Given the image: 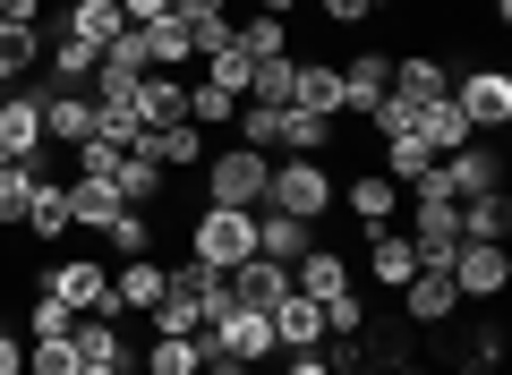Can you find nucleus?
I'll list each match as a JSON object with an SVG mask.
<instances>
[{"label":"nucleus","mask_w":512,"mask_h":375,"mask_svg":"<svg viewBox=\"0 0 512 375\" xmlns=\"http://www.w3.org/2000/svg\"><path fill=\"white\" fill-rule=\"evenodd\" d=\"M376 145H384V162H376V171L393 179V188H419V179L436 171V154L419 145V128H402V137H376Z\"/></svg>","instance_id":"nucleus-29"},{"label":"nucleus","mask_w":512,"mask_h":375,"mask_svg":"<svg viewBox=\"0 0 512 375\" xmlns=\"http://www.w3.org/2000/svg\"><path fill=\"white\" fill-rule=\"evenodd\" d=\"M137 35H146V69H171V77H180L188 60H197V52H188V26H180V18H154V26H137Z\"/></svg>","instance_id":"nucleus-35"},{"label":"nucleus","mask_w":512,"mask_h":375,"mask_svg":"<svg viewBox=\"0 0 512 375\" xmlns=\"http://www.w3.org/2000/svg\"><path fill=\"white\" fill-rule=\"evenodd\" d=\"M137 367H146V375H197V367H205V341H197V333H146Z\"/></svg>","instance_id":"nucleus-27"},{"label":"nucleus","mask_w":512,"mask_h":375,"mask_svg":"<svg viewBox=\"0 0 512 375\" xmlns=\"http://www.w3.org/2000/svg\"><path fill=\"white\" fill-rule=\"evenodd\" d=\"M333 128H342V120H316V111L282 103V154H325V145H333Z\"/></svg>","instance_id":"nucleus-37"},{"label":"nucleus","mask_w":512,"mask_h":375,"mask_svg":"<svg viewBox=\"0 0 512 375\" xmlns=\"http://www.w3.org/2000/svg\"><path fill=\"white\" fill-rule=\"evenodd\" d=\"M35 290H52V299L77 307V316H120V307H111V265L103 256H43Z\"/></svg>","instance_id":"nucleus-2"},{"label":"nucleus","mask_w":512,"mask_h":375,"mask_svg":"<svg viewBox=\"0 0 512 375\" xmlns=\"http://www.w3.org/2000/svg\"><path fill=\"white\" fill-rule=\"evenodd\" d=\"M316 248V222H291V214H256V256L265 265H299Z\"/></svg>","instance_id":"nucleus-25"},{"label":"nucleus","mask_w":512,"mask_h":375,"mask_svg":"<svg viewBox=\"0 0 512 375\" xmlns=\"http://www.w3.org/2000/svg\"><path fill=\"white\" fill-rule=\"evenodd\" d=\"M367 299L359 290H342V299H325V341H350V350H367Z\"/></svg>","instance_id":"nucleus-39"},{"label":"nucleus","mask_w":512,"mask_h":375,"mask_svg":"<svg viewBox=\"0 0 512 375\" xmlns=\"http://www.w3.org/2000/svg\"><path fill=\"white\" fill-rule=\"evenodd\" d=\"M0 18L9 26H43V0H0Z\"/></svg>","instance_id":"nucleus-47"},{"label":"nucleus","mask_w":512,"mask_h":375,"mask_svg":"<svg viewBox=\"0 0 512 375\" xmlns=\"http://www.w3.org/2000/svg\"><path fill=\"white\" fill-rule=\"evenodd\" d=\"M111 214H128L111 179H69V231H94V239H103Z\"/></svg>","instance_id":"nucleus-24"},{"label":"nucleus","mask_w":512,"mask_h":375,"mask_svg":"<svg viewBox=\"0 0 512 375\" xmlns=\"http://www.w3.org/2000/svg\"><path fill=\"white\" fill-rule=\"evenodd\" d=\"M0 375H26V333L18 324H0Z\"/></svg>","instance_id":"nucleus-45"},{"label":"nucleus","mask_w":512,"mask_h":375,"mask_svg":"<svg viewBox=\"0 0 512 375\" xmlns=\"http://www.w3.org/2000/svg\"><path fill=\"white\" fill-rule=\"evenodd\" d=\"M0 324H9V316H0Z\"/></svg>","instance_id":"nucleus-55"},{"label":"nucleus","mask_w":512,"mask_h":375,"mask_svg":"<svg viewBox=\"0 0 512 375\" xmlns=\"http://www.w3.org/2000/svg\"><path fill=\"white\" fill-rule=\"evenodd\" d=\"M239 137L231 145H256V154H282V103H239Z\"/></svg>","instance_id":"nucleus-38"},{"label":"nucleus","mask_w":512,"mask_h":375,"mask_svg":"<svg viewBox=\"0 0 512 375\" xmlns=\"http://www.w3.org/2000/svg\"><path fill=\"white\" fill-rule=\"evenodd\" d=\"M146 154L163 162V171H197L214 145H205V128H188V120H171V128H146Z\"/></svg>","instance_id":"nucleus-28"},{"label":"nucleus","mask_w":512,"mask_h":375,"mask_svg":"<svg viewBox=\"0 0 512 375\" xmlns=\"http://www.w3.org/2000/svg\"><path fill=\"white\" fill-rule=\"evenodd\" d=\"M197 171H205V205H239V214H256V205H265V171H274V154L222 145V154H205Z\"/></svg>","instance_id":"nucleus-3"},{"label":"nucleus","mask_w":512,"mask_h":375,"mask_svg":"<svg viewBox=\"0 0 512 375\" xmlns=\"http://www.w3.org/2000/svg\"><path fill=\"white\" fill-rule=\"evenodd\" d=\"M154 333H205V307L188 299L180 282H171V290H163V307H154Z\"/></svg>","instance_id":"nucleus-43"},{"label":"nucleus","mask_w":512,"mask_h":375,"mask_svg":"<svg viewBox=\"0 0 512 375\" xmlns=\"http://www.w3.org/2000/svg\"><path fill=\"white\" fill-rule=\"evenodd\" d=\"M163 290H171V265H154V256H120V265H111V307H120V316H154Z\"/></svg>","instance_id":"nucleus-11"},{"label":"nucleus","mask_w":512,"mask_h":375,"mask_svg":"<svg viewBox=\"0 0 512 375\" xmlns=\"http://www.w3.org/2000/svg\"><path fill=\"white\" fill-rule=\"evenodd\" d=\"M291 375H333V358H325V350H299V358H291Z\"/></svg>","instance_id":"nucleus-48"},{"label":"nucleus","mask_w":512,"mask_h":375,"mask_svg":"<svg viewBox=\"0 0 512 375\" xmlns=\"http://www.w3.org/2000/svg\"><path fill=\"white\" fill-rule=\"evenodd\" d=\"M239 52L248 60H299V43H291V18H239Z\"/></svg>","instance_id":"nucleus-31"},{"label":"nucleus","mask_w":512,"mask_h":375,"mask_svg":"<svg viewBox=\"0 0 512 375\" xmlns=\"http://www.w3.org/2000/svg\"><path fill=\"white\" fill-rule=\"evenodd\" d=\"M410 128H419L427 154H453V145H470V120L453 111V94H444V103H419V120H410Z\"/></svg>","instance_id":"nucleus-33"},{"label":"nucleus","mask_w":512,"mask_h":375,"mask_svg":"<svg viewBox=\"0 0 512 375\" xmlns=\"http://www.w3.org/2000/svg\"><path fill=\"white\" fill-rule=\"evenodd\" d=\"M222 9H231V0H222Z\"/></svg>","instance_id":"nucleus-53"},{"label":"nucleus","mask_w":512,"mask_h":375,"mask_svg":"<svg viewBox=\"0 0 512 375\" xmlns=\"http://www.w3.org/2000/svg\"><path fill=\"white\" fill-rule=\"evenodd\" d=\"M274 350H291V358H299V350H325V307L291 290V299L274 307Z\"/></svg>","instance_id":"nucleus-22"},{"label":"nucleus","mask_w":512,"mask_h":375,"mask_svg":"<svg viewBox=\"0 0 512 375\" xmlns=\"http://www.w3.org/2000/svg\"><path fill=\"white\" fill-rule=\"evenodd\" d=\"M231 375H265V367H231Z\"/></svg>","instance_id":"nucleus-52"},{"label":"nucleus","mask_w":512,"mask_h":375,"mask_svg":"<svg viewBox=\"0 0 512 375\" xmlns=\"http://www.w3.org/2000/svg\"><path fill=\"white\" fill-rule=\"evenodd\" d=\"M333 205H350V214H359L367 231H384V222H402V188H393L384 171H359V179H342V197H333Z\"/></svg>","instance_id":"nucleus-15"},{"label":"nucleus","mask_w":512,"mask_h":375,"mask_svg":"<svg viewBox=\"0 0 512 375\" xmlns=\"http://www.w3.org/2000/svg\"><path fill=\"white\" fill-rule=\"evenodd\" d=\"M453 214H461V239H487V248L512 239V197H504V188H478V197H461Z\"/></svg>","instance_id":"nucleus-21"},{"label":"nucleus","mask_w":512,"mask_h":375,"mask_svg":"<svg viewBox=\"0 0 512 375\" xmlns=\"http://www.w3.org/2000/svg\"><path fill=\"white\" fill-rule=\"evenodd\" d=\"M35 188H43V162H0V231H18V222H26Z\"/></svg>","instance_id":"nucleus-32"},{"label":"nucleus","mask_w":512,"mask_h":375,"mask_svg":"<svg viewBox=\"0 0 512 375\" xmlns=\"http://www.w3.org/2000/svg\"><path fill=\"white\" fill-rule=\"evenodd\" d=\"M410 273H419V248H410V231H402V222L367 231V282H376V290H402Z\"/></svg>","instance_id":"nucleus-14"},{"label":"nucleus","mask_w":512,"mask_h":375,"mask_svg":"<svg viewBox=\"0 0 512 375\" xmlns=\"http://www.w3.org/2000/svg\"><path fill=\"white\" fill-rule=\"evenodd\" d=\"M291 69H299V60H256L239 103H291Z\"/></svg>","instance_id":"nucleus-42"},{"label":"nucleus","mask_w":512,"mask_h":375,"mask_svg":"<svg viewBox=\"0 0 512 375\" xmlns=\"http://www.w3.org/2000/svg\"><path fill=\"white\" fill-rule=\"evenodd\" d=\"M77 375H128V367H77Z\"/></svg>","instance_id":"nucleus-50"},{"label":"nucleus","mask_w":512,"mask_h":375,"mask_svg":"<svg viewBox=\"0 0 512 375\" xmlns=\"http://www.w3.org/2000/svg\"><path fill=\"white\" fill-rule=\"evenodd\" d=\"M26 239H35V248H60V239H69V179H52L43 171V188H35V205H26V222H18Z\"/></svg>","instance_id":"nucleus-20"},{"label":"nucleus","mask_w":512,"mask_h":375,"mask_svg":"<svg viewBox=\"0 0 512 375\" xmlns=\"http://www.w3.org/2000/svg\"><path fill=\"white\" fill-rule=\"evenodd\" d=\"M163 179H171V171L146 154V145H128V154L111 162V188H120V205H154V197H163Z\"/></svg>","instance_id":"nucleus-26"},{"label":"nucleus","mask_w":512,"mask_h":375,"mask_svg":"<svg viewBox=\"0 0 512 375\" xmlns=\"http://www.w3.org/2000/svg\"><path fill=\"white\" fill-rule=\"evenodd\" d=\"M231 299H239V307H256V316H274V307L291 299V265H265V256L231 265Z\"/></svg>","instance_id":"nucleus-17"},{"label":"nucleus","mask_w":512,"mask_h":375,"mask_svg":"<svg viewBox=\"0 0 512 375\" xmlns=\"http://www.w3.org/2000/svg\"><path fill=\"white\" fill-rule=\"evenodd\" d=\"M69 333H77V324H69ZM69 333H60V341H26V375H77V367H86Z\"/></svg>","instance_id":"nucleus-41"},{"label":"nucleus","mask_w":512,"mask_h":375,"mask_svg":"<svg viewBox=\"0 0 512 375\" xmlns=\"http://www.w3.org/2000/svg\"><path fill=\"white\" fill-rule=\"evenodd\" d=\"M103 265H120V256H146L154 248V214H146V205H128V214H111V231H103Z\"/></svg>","instance_id":"nucleus-36"},{"label":"nucleus","mask_w":512,"mask_h":375,"mask_svg":"<svg viewBox=\"0 0 512 375\" xmlns=\"http://www.w3.org/2000/svg\"><path fill=\"white\" fill-rule=\"evenodd\" d=\"M393 94H402V103H444V94H453V69H444L436 52H393Z\"/></svg>","instance_id":"nucleus-18"},{"label":"nucleus","mask_w":512,"mask_h":375,"mask_svg":"<svg viewBox=\"0 0 512 375\" xmlns=\"http://www.w3.org/2000/svg\"><path fill=\"white\" fill-rule=\"evenodd\" d=\"M137 375H146V367H137Z\"/></svg>","instance_id":"nucleus-54"},{"label":"nucleus","mask_w":512,"mask_h":375,"mask_svg":"<svg viewBox=\"0 0 512 375\" xmlns=\"http://www.w3.org/2000/svg\"><path fill=\"white\" fill-rule=\"evenodd\" d=\"M69 324H77V307H60L52 290H35V299H26V324H18V333H26V341H60Z\"/></svg>","instance_id":"nucleus-40"},{"label":"nucleus","mask_w":512,"mask_h":375,"mask_svg":"<svg viewBox=\"0 0 512 375\" xmlns=\"http://www.w3.org/2000/svg\"><path fill=\"white\" fill-rule=\"evenodd\" d=\"M197 375H231V367H197Z\"/></svg>","instance_id":"nucleus-51"},{"label":"nucleus","mask_w":512,"mask_h":375,"mask_svg":"<svg viewBox=\"0 0 512 375\" xmlns=\"http://www.w3.org/2000/svg\"><path fill=\"white\" fill-rule=\"evenodd\" d=\"M333 197H342V179L325 171V154H274L265 171V205L256 214H291V222H325Z\"/></svg>","instance_id":"nucleus-1"},{"label":"nucleus","mask_w":512,"mask_h":375,"mask_svg":"<svg viewBox=\"0 0 512 375\" xmlns=\"http://www.w3.org/2000/svg\"><path fill=\"white\" fill-rule=\"evenodd\" d=\"M137 120H146V128H171V120H188V77H171V69H146V77H137Z\"/></svg>","instance_id":"nucleus-23"},{"label":"nucleus","mask_w":512,"mask_h":375,"mask_svg":"<svg viewBox=\"0 0 512 375\" xmlns=\"http://www.w3.org/2000/svg\"><path fill=\"white\" fill-rule=\"evenodd\" d=\"M43 86H9L0 94V162H43Z\"/></svg>","instance_id":"nucleus-6"},{"label":"nucleus","mask_w":512,"mask_h":375,"mask_svg":"<svg viewBox=\"0 0 512 375\" xmlns=\"http://www.w3.org/2000/svg\"><path fill=\"white\" fill-rule=\"evenodd\" d=\"M444 273H453L461 307H470V299H504V290H512V256H504V248H487V239H461Z\"/></svg>","instance_id":"nucleus-7"},{"label":"nucleus","mask_w":512,"mask_h":375,"mask_svg":"<svg viewBox=\"0 0 512 375\" xmlns=\"http://www.w3.org/2000/svg\"><path fill=\"white\" fill-rule=\"evenodd\" d=\"M291 290H299V299H316V307L342 299V290H350V256H342V248H308V256L291 265Z\"/></svg>","instance_id":"nucleus-19"},{"label":"nucleus","mask_w":512,"mask_h":375,"mask_svg":"<svg viewBox=\"0 0 512 375\" xmlns=\"http://www.w3.org/2000/svg\"><path fill=\"white\" fill-rule=\"evenodd\" d=\"M453 111L470 120V137H504L512 128V77L504 69H461L453 77Z\"/></svg>","instance_id":"nucleus-5"},{"label":"nucleus","mask_w":512,"mask_h":375,"mask_svg":"<svg viewBox=\"0 0 512 375\" xmlns=\"http://www.w3.org/2000/svg\"><path fill=\"white\" fill-rule=\"evenodd\" d=\"M384 86H393V52H350L342 60V120H367Z\"/></svg>","instance_id":"nucleus-13"},{"label":"nucleus","mask_w":512,"mask_h":375,"mask_svg":"<svg viewBox=\"0 0 512 375\" xmlns=\"http://www.w3.org/2000/svg\"><path fill=\"white\" fill-rule=\"evenodd\" d=\"M256 9H265V18H299V0H256Z\"/></svg>","instance_id":"nucleus-49"},{"label":"nucleus","mask_w":512,"mask_h":375,"mask_svg":"<svg viewBox=\"0 0 512 375\" xmlns=\"http://www.w3.org/2000/svg\"><path fill=\"white\" fill-rule=\"evenodd\" d=\"M188 256L214 265V273L248 265V256H256V214H239V205H205V214L188 222Z\"/></svg>","instance_id":"nucleus-4"},{"label":"nucleus","mask_w":512,"mask_h":375,"mask_svg":"<svg viewBox=\"0 0 512 375\" xmlns=\"http://www.w3.org/2000/svg\"><path fill=\"white\" fill-rule=\"evenodd\" d=\"M120 18L128 26H154V18H171V0H120Z\"/></svg>","instance_id":"nucleus-46"},{"label":"nucleus","mask_w":512,"mask_h":375,"mask_svg":"<svg viewBox=\"0 0 512 375\" xmlns=\"http://www.w3.org/2000/svg\"><path fill=\"white\" fill-rule=\"evenodd\" d=\"M35 60H43V26H9V18H0V94L26 86Z\"/></svg>","instance_id":"nucleus-30"},{"label":"nucleus","mask_w":512,"mask_h":375,"mask_svg":"<svg viewBox=\"0 0 512 375\" xmlns=\"http://www.w3.org/2000/svg\"><path fill=\"white\" fill-rule=\"evenodd\" d=\"M291 103L316 120H342V60H299L291 69Z\"/></svg>","instance_id":"nucleus-16"},{"label":"nucleus","mask_w":512,"mask_h":375,"mask_svg":"<svg viewBox=\"0 0 512 375\" xmlns=\"http://www.w3.org/2000/svg\"><path fill=\"white\" fill-rule=\"evenodd\" d=\"M410 248H419V265H453V248H461V214L444 197H410Z\"/></svg>","instance_id":"nucleus-10"},{"label":"nucleus","mask_w":512,"mask_h":375,"mask_svg":"<svg viewBox=\"0 0 512 375\" xmlns=\"http://www.w3.org/2000/svg\"><path fill=\"white\" fill-rule=\"evenodd\" d=\"M231 120H239V94H222L214 77H188V128L214 137V128H231Z\"/></svg>","instance_id":"nucleus-34"},{"label":"nucleus","mask_w":512,"mask_h":375,"mask_svg":"<svg viewBox=\"0 0 512 375\" xmlns=\"http://www.w3.org/2000/svg\"><path fill=\"white\" fill-rule=\"evenodd\" d=\"M316 18L325 26H359V18H376V0H316Z\"/></svg>","instance_id":"nucleus-44"},{"label":"nucleus","mask_w":512,"mask_h":375,"mask_svg":"<svg viewBox=\"0 0 512 375\" xmlns=\"http://www.w3.org/2000/svg\"><path fill=\"white\" fill-rule=\"evenodd\" d=\"M86 137H94L86 86H52V77H43V145H52V154H77Z\"/></svg>","instance_id":"nucleus-9"},{"label":"nucleus","mask_w":512,"mask_h":375,"mask_svg":"<svg viewBox=\"0 0 512 375\" xmlns=\"http://www.w3.org/2000/svg\"><path fill=\"white\" fill-rule=\"evenodd\" d=\"M393 299H402V324H419V333H436V324L461 316V290H453V273H444V265H419Z\"/></svg>","instance_id":"nucleus-8"},{"label":"nucleus","mask_w":512,"mask_h":375,"mask_svg":"<svg viewBox=\"0 0 512 375\" xmlns=\"http://www.w3.org/2000/svg\"><path fill=\"white\" fill-rule=\"evenodd\" d=\"M120 0H69V9H60V18H52V35H69V43H86V52L94 60H103L111 52V35H120Z\"/></svg>","instance_id":"nucleus-12"}]
</instances>
